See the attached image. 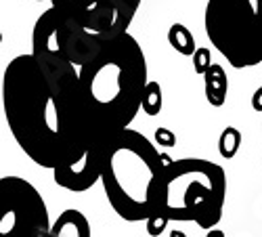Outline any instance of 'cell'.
<instances>
[{"instance_id":"6","label":"cell","mask_w":262,"mask_h":237,"mask_svg":"<svg viewBox=\"0 0 262 237\" xmlns=\"http://www.w3.org/2000/svg\"><path fill=\"white\" fill-rule=\"evenodd\" d=\"M51 227L47 202L30 181L0 179V237H51Z\"/></svg>"},{"instance_id":"14","label":"cell","mask_w":262,"mask_h":237,"mask_svg":"<svg viewBox=\"0 0 262 237\" xmlns=\"http://www.w3.org/2000/svg\"><path fill=\"white\" fill-rule=\"evenodd\" d=\"M154 139H156V143H158L160 147H166V149H170V147L177 145V135H174L170 128H166V126H160V128H158L156 135H154Z\"/></svg>"},{"instance_id":"2","label":"cell","mask_w":262,"mask_h":237,"mask_svg":"<svg viewBox=\"0 0 262 237\" xmlns=\"http://www.w3.org/2000/svg\"><path fill=\"white\" fill-rule=\"evenodd\" d=\"M3 110L17 145L34 164L53 170L63 152L59 112L40 63L17 55L3 74Z\"/></svg>"},{"instance_id":"4","label":"cell","mask_w":262,"mask_h":237,"mask_svg":"<svg viewBox=\"0 0 262 237\" xmlns=\"http://www.w3.org/2000/svg\"><path fill=\"white\" fill-rule=\"evenodd\" d=\"M227 200V172L221 164L202 158H181L164 168L154 191L156 217L177 223H195L210 231L223 219Z\"/></svg>"},{"instance_id":"15","label":"cell","mask_w":262,"mask_h":237,"mask_svg":"<svg viewBox=\"0 0 262 237\" xmlns=\"http://www.w3.org/2000/svg\"><path fill=\"white\" fill-rule=\"evenodd\" d=\"M252 110L254 112H262V86L256 89L254 95H252Z\"/></svg>"},{"instance_id":"1","label":"cell","mask_w":262,"mask_h":237,"mask_svg":"<svg viewBox=\"0 0 262 237\" xmlns=\"http://www.w3.org/2000/svg\"><path fill=\"white\" fill-rule=\"evenodd\" d=\"M149 84L147 57L133 34H124L80 68L76 89L57 101L61 158L82 152L107 156L109 145L143 112Z\"/></svg>"},{"instance_id":"3","label":"cell","mask_w":262,"mask_h":237,"mask_svg":"<svg viewBox=\"0 0 262 237\" xmlns=\"http://www.w3.org/2000/svg\"><path fill=\"white\" fill-rule=\"evenodd\" d=\"M174 158L158 152L143 133L126 128L107 149L101 175L107 202L126 223H145L154 212L158 177Z\"/></svg>"},{"instance_id":"18","label":"cell","mask_w":262,"mask_h":237,"mask_svg":"<svg viewBox=\"0 0 262 237\" xmlns=\"http://www.w3.org/2000/svg\"><path fill=\"white\" fill-rule=\"evenodd\" d=\"M36 3H45V0H36ZM47 3H51V0H47Z\"/></svg>"},{"instance_id":"7","label":"cell","mask_w":262,"mask_h":237,"mask_svg":"<svg viewBox=\"0 0 262 237\" xmlns=\"http://www.w3.org/2000/svg\"><path fill=\"white\" fill-rule=\"evenodd\" d=\"M51 237H93L91 223L76 208L63 210L51 227Z\"/></svg>"},{"instance_id":"5","label":"cell","mask_w":262,"mask_h":237,"mask_svg":"<svg viewBox=\"0 0 262 237\" xmlns=\"http://www.w3.org/2000/svg\"><path fill=\"white\" fill-rule=\"evenodd\" d=\"M204 30L231 68L262 66V0H208Z\"/></svg>"},{"instance_id":"8","label":"cell","mask_w":262,"mask_h":237,"mask_svg":"<svg viewBox=\"0 0 262 237\" xmlns=\"http://www.w3.org/2000/svg\"><path fill=\"white\" fill-rule=\"evenodd\" d=\"M204 89H206V99L212 107L225 105L227 93H229V78L223 66L212 63V68L204 74Z\"/></svg>"},{"instance_id":"16","label":"cell","mask_w":262,"mask_h":237,"mask_svg":"<svg viewBox=\"0 0 262 237\" xmlns=\"http://www.w3.org/2000/svg\"><path fill=\"white\" fill-rule=\"evenodd\" d=\"M206 237H227V235H225V231H221V229H210Z\"/></svg>"},{"instance_id":"13","label":"cell","mask_w":262,"mask_h":237,"mask_svg":"<svg viewBox=\"0 0 262 237\" xmlns=\"http://www.w3.org/2000/svg\"><path fill=\"white\" fill-rule=\"evenodd\" d=\"M168 223H170V221H166V219H162V217H156V214H151V217L145 221V229H147L149 237H160V235L166 231Z\"/></svg>"},{"instance_id":"9","label":"cell","mask_w":262,"mask_h":237,"mask_svg":"<svg viewBox=\"0 0 262 237\" xmlns=\"http://www.w3.org/2000/svg\"><path fill=\"white\" fill-rule=\"evenodd\" d=\"M168 42L170 47L177 51L179 55H185V57H193L198 47H195V38L191 34V30L183 24H172L170 30H168Z\"/></svg>"},{"instance_id":"11","label":"cell","mask_w":262,"mask_h":237,"mask_svg":"<svg viewBox=\"0 0 262 237\" xmlns=\"http://www.w3.org/2000/svg\"><path fill=\"white\" fill-rule=\"evenodd\" d=\"M162 105H164V93H162V86L156 80H149L145 95H143V114L154 118L162 112Z\"/></svg>"},{"instance_id":"17","label":"cell","mask_w":262,"mask_h":237,"mask_svg":"<svg viewBox=\"0 0 262 237\" xmlns=\"http://www.w3.org/2000/svg\"><path fill=\"white\" fill-rule=\"evenodd\" d=\"M170 237H187V235H185V231L174 229V231H170Z\"/></svg>"},{"instance_id":"12","label":"cell","mask_w":262,"mask_h":237,"mask_svg":"<svg viewBox=\"0 0 262 237\" xmlns=\"http://www.w3.org/2000/svg\"><path fill=\"white\" fill-rule=\"evenodd\" d=\"M191 59H193V70L198 72L200 76H204V74L212 68V53H210V49H206V47H200Z\"/></svg>"},{"instance_id":"10","label":"cell","mask_w":262,"mask_h":237,"mask_svg":"<svg viewBox=\"0 0 262 237\" xmlns=\"http://www.w3.org/2000/svg\"><path fill=\"white\" fill-rule=\"evenodd\" d=\"M242 141H244L242 131L235 126H227L221 133V137H218V154L225 160H233L239 154V149H242Z\"/></svg>"}]
</instances>
